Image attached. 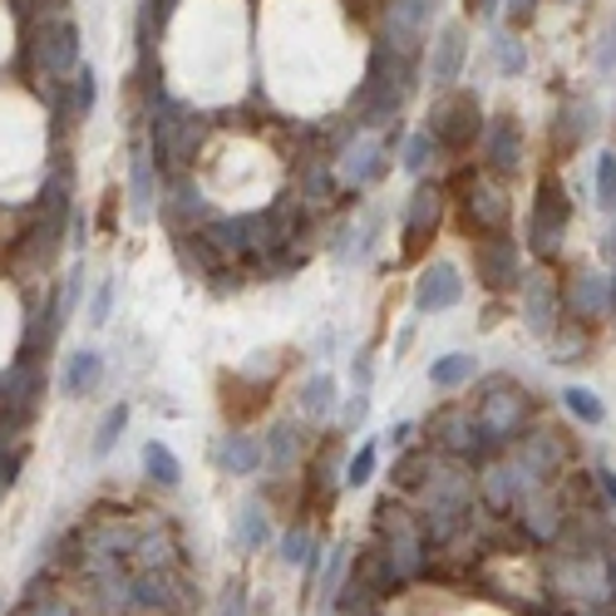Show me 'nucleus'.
I'll return each mask as SVG.
<instances>
[{
  "mask_svg": "<svg viewBox=\"0 0 616 616\" xmlns=\"http://www.w3.org/2000/svg\"><path fill=\"white\" fill-rule=\"evenodd\" d=\"M597 208H602V212L616 208V158H612V154L597 158Z\"/></svg>",
  "mask_w": 616,
  "mask_h": 616,
  "instance_id": "obj_33",
  "label": "nucleus"
},
{
  "mask_svg": "<svg viewBox=\"0 0 616 616\" xmlns=\"http://www.w3.org/2000/svg\"><path fill=\"white\" fill-rule=\"evenodd\" d=\"M439 217H444V188L439 183H419L405 203V261H419L429 251L434 232H439Z\"/></svg>",
  "mask_w": 616,
  "mask_h": 616,
  "instance_id": "obj_9",
  "label": "nucleus"
},
{
  "mask_svg": "<svg viewBox=\"0 0 616 616\" xmlns=\"http://www.w3.org/2000/svg\"><path fill=\"white\" fill-rule=\"evenodd\" d=\"M562 405H568L572 419H578V424H592V429L607 419V405H602V400L592 395L587 385H568V390H562Z\"/></svg>",
  "mask_w": 616,
  "mask_h": 616,
  "instance_id": "obj_24",
  "label": "nucleus"
},
{
  "mask_svg": "<svg viewBox=\"0 0 616 616\" xmlns=\"http://www.w3.org/2000/svg\"><path fill=\"white\" fill-rule=\"evenodd\" d=\"M114 217H119V188H109L104 193V208H99V227H114Z\"/></svg>",
  "mask_w": 616,
  "mask_h": 616,
  "instance_id": "obj_38",
  "label": "nucleus"
},
{
  "mask_svg": "<svg viewBox=\"0 0 616 616\" xmlns=\"http://www.w3.org/2000/svg\"><path fill=\"white\" fill-rule=\"evenodd\" d=\"M523 287V311H528V326L538 331V336H552V326H558V316L552 311L562 306V296L552 291V281L542 277V271H533L528 281H518Z\"/></svg>",
  "mask_w": 616,
  "mask_h": 616,
  "instance_id": "obj_17",
  "label": "nucleus"
},
{
  "mask_svg": "<svg viewBox=\"0 0 616 616\" xmlns=\"http://www.w3.org/2000/svg\"><path fill=\"white\" fill-rule=\"evenodd\" d=\"M75 69H79V20L69 10H49V15H40V25H30L35 89H45V99H55L59 85L75 79Z\"/></svg>",
  "mask_w": 616,
  "mask_h": 616,
  "instance_id": "obj_1",
  "label": "nucleus"
},
{
  "mask_svg": "<svg viewBox=\"0 0 616 616\" xmlns=\"http://www.w3.org/2000/svg\"><path fill=\"white\" fill-rule=\"evenodd\" d=\"M99 376H104V356L99 350H75V356L65 360V376H59V390H65L69 400H85L99 390Z\"/></svg>",
  "mask_w": 616,
  "mask_h": 616,
  "instance_id": "obj_19",
  "label": "nucleus"
},
{
  "mask_svg": "<svg viewBox=\"0 0 616 616\" xmlns=\"http://www.w3.org/2000/svg\"><path fill=\"white\" fill-rule=\"evenodd\" d=\"M173 5H178V0H148V15H158V20H164Z\"/></svg>",
  "mask_w": 616,
  "mask_h": 616,
  "instance_id": "obj_43",
  "label": "nucleus"
},
{
  "mask_svg": "<svg viewBox=\"0 0 616 616\" xmlns=\"http://www.w3.org/2000/svg\"><path fill=\"white\" fill-rule=\"evenodd\" d=\"M390 148H395V134L380 144V138H356V144L346 148V183L350 188H370L376 178H385V168H390Z\"/></svg>",
  "mask_w": 616,
  "mask_h": 616,
  "instance_id": "obj_16",
  "label": "nucleus"
},
{
  "mask_svg": "<svg viewBox=\"0 0 616 616\" xmlns=\"http://www.w3.org/2000/svg\"><path fill=\"white\" fill-rule=\"evenodd\" d=\"M434 154H439V144H434L429 134H414L405 144V168H410V173H424V168L434 164Z\"/></svg>",
  "mask_w": 616,
  "mask_h": 616,
  "instance_id": "obj_34",
  "label": "nucleus"
},
{
  "mask_svg": "<svg viewBox=\"0 0 616 616\" xmlns=\"http://www.w3.org/2000/svg\"><path fill=\"white\" fill-rule=\"evenodd\" d=\"M459 296H463V277L453 261H434V267H424L419 281H414V311H419V316L459 306Z\"/></svg>",
  "mask_w": 616,
  "mask_h": 616,
  "instance_id": "obj_13",
  "label": "nucleus"
},
{
  "mask_svg": "<svg viewBox=\"0 0 616 616\" xmlns=\"http://www.w3.org/2000/svg\"><path fill=\"white\" fill-rule=\"evenodd\" d=\"M483 164H489V173L508 178L518 173L523 164V128H518V114H493L489 124H483Z\"/></svg>",
  "mask_w": 616,
  "mask_h": 616,
  "instance_id": "obj_12",
  "label": "nucleus"
},
{
  "mask_svg": "<svg viewBox=\"0 0 616 616\" xmlns=\"http://www.w3.org/2000/svg\"><path fill=\"white\" fill-rule=\"evenodd\" d=\"M568 222H572L568 188H562L552 173H542L538 178V193H533V212H528V247H533V257H542V261L558 257L562 237H568Z\"/></svg>",
  "mask_w": 616,
  "mask_h": 616,
  "instance_id": "obj_5",
  "label": "nucleus"
},
{
  "mask_svg": "<svg viewBox=\"0 0 616 616\" xmlns=\"http://www.w3.org/2000/svg\"><path fill=\"white\" fill-rule=\"evenodd\" d=\"M473 277L489 291H513L523 281V251L508 227L489 232V237H473Z\"/></svg>",
  "mask_w": 616,
  "mask_h": 616,
  "instance_id": "obj_7",
  "label": "nucleus"
},
{
  "mask_svg": "<svg viewBox=\"0 0 616 616\" xmlns=\"http://www.w3.org/2000/svg\"><path fill=\"white\" fill-rule=\"evenodd\" d=\"M410 434H414V424H395V429H390V449H405Z\"/></svg>",
  "mask_w": 616,
  "mask_h": 616,
  "instance_id": "obj_40",
  "label": "nucleus"
},
{
  "mask_svg": "<svg viewBox=\"0 0 616 616\" xmlns=\"http://www.w3.org/2000/svg\"><path fill=\"white\" fill-rule=\"evenodd\" d=\"M277 552H281V562H291V568H296V562H306L311 552H316V542H311L306 528H287V533H281V542H277Z\"/></svg>",
  "mask_w": 616,
  "mask_h": 616,
  "instance_id": "obj_32",
  "label": "nucleus"
},
{
  "mask_svg": "<svg viewBox=\"0 0 616 616\" xmlns=\"http://www.w3.org/2000/svg\"><path fill=\"white\" fill-rule=\"evenodd\" d=\"M592 128H597V109H592L587 99H568V104L552 114V124H548V154H552V164H568V158L578 154L582 144H587Z\"/></svg>",
  "mask_w": 616,
  "mask_h": 616,
  "instance_id": "obj_10",
  "label": "nucleus"
},
{
  "mask_svg": "<svg viewBox=\"0 0 616 616\" xmlns=\"http://www.w3.org/2000/svg\"><path fill=\"white\" fill-rule=\"evenodd\" d=\"M424 134H429L439 148H449V154H469V148L483 138L479 99H473L469 89H449V94H439V104L429 109V128H424Z\"/></svg>",
  "mask_w": 616,
  "mask_h": 616,
  "instance_id": "obj_6",
  "label": "nucleus"
},
{
  "mask_svg": "<svg viewBox=\"0 0 616 616\" xmlns=\"http://www.w3.org/2000/svg\"><path fill=\"white\" fill-rule=\"evenodd\" d=\"M597 69L607 75V69H616V25H612V35H607V45L597 49Z\"/></svg>",
  "mask_w": 616,
  "mask_h": 616,
  "instance_id": "obj_39",
  "label": "nucleus"
},
{
  "mask_svg": "<svg viewBox=\"0 0 616 616\" xmlns=\"http://www.w3.org/2000/svg\"><path fill=\"white\" fill-rule=\"evenodd\" d=\"M459 222H463V232H469V242L473 237H489V232H503V227H508V198H503V188L479 183V178H473V183L463 188Z\"/></svg>",
  "mask_w": 616,
  "mask_h": 616,
  "instance_id": "obj_11",
  "label": "nucleus"
},
{
  "mask_svg": "<svg viewBox=\"0 0 616 616\" xmlns=\"http://www.w3.org/2000/svg\"><path fill=\"white\" fill-rule=\"evenodd\" d=\"M473 419L483 429V444L489 453H499L503 444H513L523 434V424L533 419V400L523 395V385H508V380H489L483 400L473 405Z\"/></svg>",
  "mask_w": 616,
  "mask_h": 616,
  "instance_id": "obj_3",
  "label": "nucleus"
},
{
  "mask_svg": "<svg viewBox=\"0 0 616 616\" xmlns=\"http://www.w3.org/2000/svg\"><path fill=\"white\" fill-rule=\"evenodd\" d=\"M612 306V287L602 271H572L568 287H562V311H568L572 321H597L602 311Z\"/></svg>",
  "mask_w": 616,
  "mask_h": 616,
  "instance_id": "obj_14",
  "label": "nucleus"
},
{
  "mask_svg": "<svg viewBox=\"0 0 616 616\" xmlns=\"http://www.w3.org/2000/svg\"><path fill=\"white\" fill-rule=\"evenodd\" d=\"M267 390L271 385H251L247 376H222V410L232 424H247L251 414L267 410Z\"/></svg>",
  "mask_w": 616,
  "mask_h": 616,
  "instance_id": "obj_18",
  "label": "nucleus"
},
{
  "mask_svg": "<svg viewBox=\"0 0 616 616\" xmlns=\"http://www.w3.org/2000/svg\"><path fill=\"white\" fill-rule=\"evenodd\" d=\"M429 434H434V449L453 453V459H489V444H483L479 419H473V410H463V405H444L429 419Z\"/></svg>",
  "mask_w": 616,
  "mask_h": 616,
  "instance_id": "obj_8",
  "label": "nucleus"
},
{
  "mask_svg": "<svg viewBox=\"0 0 616 616\" xmlns=\"http://www.w3.org/2000/svg\"><path fill=\"white\" fill-rule=\"evenodd\" d=\"M208 138V119L193 114L183 104H164L154 109V124H148V154H154V168H164L168 178L188 173L198 164V148Z\"/></svg>",
  "mask_w": 616,
  "mask_h": 616,
  "instance_id": "obj_2",
  "label": "nucleus"
},
{
  "mask_svg": "<svg viewBox=\"0 0 616 616\" xmlns=\"http://www.w3.org/2000/svg\"><path fill=\"white\" fill-rule=\"evenodd\" d=\"M94 94H99L94 69H89V65H79V69H75V79H69V99H75V119H85L89 109H94Z\"/></svg>",
  "mask_w": 616,
  "mask_h": 616,
  "instance_id": "obj_31",
  "label": "nucleus"
},
{
  "mask_svg": "<svg viewBox=\"0 0 616 616\" xmlns=\"http://www.w3.org/2000/svg\"><path fill=\"white\" fill-rule=\"evenodd\" d=\"M385 518H380V552H376V562H380V578H385V587L390 582H410V578H419L424 572V552H429V542H424V533L414 528L410 518H400V508H380Z\"/></svg>",
  "mask_w": 616,
  "mask_h": 616,
  "instance_id": "obj_4",
  "label": "nucleus"
},
{
  "mask_svg": "<svg viewBox=\"0 0 616 616\" xmlns=\"http://www.w3.org/2000/svg\"><path fill=\"white\" fill-rule=\"evenodd\" d=\"M267 533H271V518L261 513V503H247V508L237 513V548L257 552L261 542H267Z\"/></svg>",
  "mask_w": 616,
  "mask_h": 616,
  "instance_id": "obj_26",
  "label": "nucleus"
},
{
  "mask_svg": "<svg viewBox=\"0 0 616 616\" xmlns=\"http://www.w3.org/2000/svg\"><path fill=\"white\" fill-rule=\"evenodd\" d=\"M296 449H301V434L291 429V424H277L271 439H267V459L277 463V473H287L291 463H296Z\"/></svg>",
  "mask_w": 616,
  "mask_h": 616,
  "instance_id": "obj_27",
  "label": "nucleus"
},
{
  "mask_svg": "<svg viewBox=\"0 0 616 616\" xmlns=\"http://www.w3.org/2000/svg\"><path fill=\"white\" fill-rule=\"evenodd\" d=\"M217 469L222 473H257L261 463H267V449H261L251 434H222V444H217Z\"/></svg>",
  "mask_w": 616,
  "mask_h": 616,
  "instance_id": "obj_20",
  "label": "nucleus"
},
{
  "mask_svg": "<svg viewBox=\"0 0 616 616\" xmlns=\"http://www.w3.org/2000/svg\"><path fill=\"white\" fill-rule=\"evenodd\" d=\"M340 616H366V607H356V612H340Z\"/></svg>",
  "mask_w": 616,
  "mask_h": 616,
  "instance_id": "obj_44",
  "label": "nucleus"
},
{
  "mask_svg": "<svg viewBox=\"0 0 616 616\" xmlns=\"http://www.w3.org/2000/svg\"><path fill=\"white\" fill-rule=\"evenodd\" d=\"M597 483H602V493H607L612 508H616V473L612 469H597Z\"/></svg>",
  "mask_w": 616,
  "mask_h": 616,
  "instance_id": "obj_41",
  "label": "nucleus"
},
{
  "mask_svg": "<svg viewBox=\"0 0 616 616\" xmlns=\"http://www.w3.org/2000/svg\"><path fill=\"white\" fill-rule=\"evenodd\" d=\"M376 463H380V449H376V444H360V449L350 453V463H346V483H350V489H366V483L376 479Z\"/></svg>",
  "mask_w": 616,
  "mask_h": 616,
  "instance_id": "obj_29",
  "label": "nucleus"
},
{
  "mask_svg": "<svg viewBox=\"0 0 616 616\" xmlns=\"http://www.w3.org/2000/svg\"><path fill=\"white\" fill-rule=\"evenodd\" d=\"M114 291H119L114 277H109L104 287L94 291V306H89V321H94V326H104V321H109V311H114Z\"/></svg>",
  "mask_w": 616,
  "mask_h": 616,
  "instance_id": "obj_36",
  "label": "nucleus"
},
{
  "mask_svg": "<svg viewBox=\"0 0 616 616\" xmlns=\"http://www.w3.org/2000/svg\"><path fill=\"white\" fill-rule=\"evenodd\" d=\"M424 469H434V453L429 449H410L405 459L395 463V489H424V479H429Z\"/></svg>",
  "mask_w": 616,
  "mask_h": 616,
  "instance_id": "obj_28",
  "label": "nucleus"
},
{
  "mask_svg": "<svg viewBox=\"0 0 616 616\" xmlns=\"http://www.w3.org/2000/svg\"><path fill=\"white\" fill-rule=\"evenodd\" d=\"M463 10L469 15H493V0H463Z\"/></svg>",
  "mask_w": 616,
  "mask_h": 616,
  "instance_id": "obj_42",
  "label": "nucleus"
},
{
  "mask_svg": "<svg viewBox=\"0 0 616 616\" xmlns=\"http://www.w3.org/2000/svg\"><path fill=\"white\" fill-rule=\"evenodd\" d=\"M463 59H469V30L453 20V25H444L439 35H434V45H429V79L439 89H449L453 79H459Z\"/></svg>",
  "mask_w": 616,
  "mask_h": 616,
  "instance_id": "obj_15",
  "label": "nucleus"
},
{
  "mask_svg": "<svg viewBox=\"0 0 616 616\" xmlns=\"http://www.w3.org/2000/svg\"><path fill=\"white\" fill-rule=\"evenodd\" d=\"M144 473L154 483H164V489H178V483H183V463H178V453L168 449V444H158V439L144 444Z\"/></svg>",
  "mask_w": 616,
  "mask_h": 616,
  "instance_id": "obj_22",
  "label": "nucleus"
},
{
  "mask_svg": "<svg viewBox=\"0 0 616 616\" xmlns=\"http://www.w3.org/2000/svg\"><path fill=\"white\" fill-rule=\"evenodd\" d=\"M128 193H134V212H138V217H148V212H154L158 183H154V154H148V144H138L134 158H128Z\"/></svg>",
  "mask_w": 616,
  "mask_h": 616,
  "instance_id": "obj_21",
  "label": "nucleus"
},
{
  "mask_svg": "<svg viewBox=\"0 0 616 616\" xmlns=\"http://www.w3.org/2000/svg\"><path fill=\"white\" fill-rule=\"evenodd\" d=\"M499 69L503 75H523V69H528V49H523V40L499 35Z\"/></svg>",
  "mask_w": 616,
  "mask_h": 616,
  "instance_id": "obj_35",
  "label": "nucleus"
},
{
  "mask_svg": "<svg viewBox=\"0 0 616 616\" xmlns=\"http://www.w3.org/2000/svg\"><path fill=\"white\" fill-rule=\"evenodd\" d=\"M612 296H616V291H612Z\"/></svg>",
  "mask_w": 616,
  "mask_h": 616,
  "instance_id": "obj_45",
  "label": "nucleus"
},
{
  "mask_svg": "<svg viewBox=\"0 0 616 616\" xmlns=\"http://www.w3.org/2000/svg\"><path fill=\"white\" fill-rule=\"evenodd\" d=\"M508 15H513V25H528L538 15V0H508Z\"/></svg>",
  "mask_w": 616,
  "mask_h": 616,
  "instance_id": "obj_37",
  "label": "nucleus"
},
{
  "mask_svg": "<svg viewBox=\"0 0 616 616\" xmlns=\"http://www.w3.org/2000/svg\"><path fill=\"white\" fill-rule=\"evenodd\" d=\"M473 370H479V360L463 356V350H453V356L434 360V366H429V380H434L439 390H459V385H469V380H473Z\"/></svg>",
  "mask_w": 616,
  "mask_h": 616,
  "instance_id": "obj_23",
  "label": "nucleus"
},
{
  "mask_svg": "<svg viewBox=\"0 0 616 616\" xmlns=\"http://www.w3.org/2000/svg\"><path fill=\"white\" fill-rule=\"evenodd\" d=\"M301 410L316 414V419H326V414L336 410V376L321 370L316 380H306V385H301Z\"/></svg>",
  "mask_w": 616,
  "mask_h": 616,
  "instance_id": "obj_25",
  "label": "nucleus"
},
{
  "mask_svg": "<svg viewBox=\"0 0 616 616\" xmlns=\"http://www.w3.org/2000/svg\"><path fill=\"white\" fill-rule=\"evenodd\" d=\"M124 424H128V405H114V410L104 414V419H99V434H94V453H99V459H104V453L119 444V434H124Z\"/></svg>",
  "mask_w": 616,
  "mask_h": 616,
  "instance_id": "obj_30",
  "label": "nucleus"
}]
</instances>
